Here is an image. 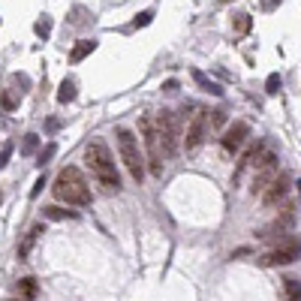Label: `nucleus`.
Masks as SVG:
<instances>
[{
  "instance_id": "5",
  "label": "nucleus",
  "mask_w": 301,
  "mask_h": 301,
  "mask_svg": "<svg viewBox=\"0 0 301 301\" xmlns=\"http://www.w3.org/2000/svg\"><path fill=\"white\" fill-rule=\"evenodd\" d=\"M154 127H157V136H160V145H163V157H175V154H178V148H181V133H178L175 115H172L169 109L157 112Z\"/></svg>"
},
{
  "instance_id": "33",
  "label": "nucleus",
  "mask_w": 301,
  "mask_h": 301,
  "mask_svg": "<svg viewBox=\"0 0 301 301\" xmlns=\"http://www.w3.org/2000/svg\"><path fill=\"white\" fill-rule=\"evenodd\" d=\"M9 301H15V298H9ZM18 301H21V298H18Z\"/></svg>"
},
{
  "instance_id": "27",
  "label": "nucleus",
  "mask_w": 301,
  "mask_h": 301,
  "mask_svg": "<svg viewBox=\"0 0 301 301\" xmlns=\"http://www.w3.org/2000/svg\"><path fill=\"white\" fill-rule=\"evenodd\" d=\"M163 90H166V93H175V90H178V81H175V78H169V81L163 84Z\"/></svg>"
},
{
  "instance_id": "1",
  "label": "nucleus",
  "mask_w": 301,
  "mask_h": 301,
  "mask_svg": "<svg viewBox=\"0 0 301 301\" xmlns=\"http://www.w3.org/2000/svg\"><path fill=\"white\" fill-rule=\"evenodd\" d=\"M51 193H54V199H57V202H63V205H75V208H87V205L93 202L90 187H87L84 175H81L75 166H66V169H60V172H57Z\"/></svg>"
},
{
  "instance_id": "21",
  "label": "nucleus",
  "mask_w": 301,
  "mask_h": 301,
  "mask_svg": "<svg viewBox=\"0 0 301 301\" xmlns=\"http://www.w3.org/2000/svg\"><path fill=\"white\" fill-rule=\"evenodd\" d=\"M33 30H36V36H48V33H51V18H48V15H42V21H36V24H33Z\"/></svg>"
},
{
  "instance_id": "23",
  "label": "nucleus",
  "mask_w": 301,
  "mask_h": 301,
  "mask_svg": "<svg viewBox=\"0 0 301 301\" xmlns=\"http://www.w3.org/2000/svg\"><path fill=\"white\" fill-rule=\"evenodd\" d=\"M265 90H268V93H277V90H280V72H271V75H268Z\"/></svg>"
},
{
  "instance_id": "13",
  "label": "nucleus",
  "mask_w": 301,
  "mask_h": 301,
  "mask_svg": "<svg viewBox=\"0 0 301 301\" xmlns=\"http://www.w3.org/2000/svg\"><path fill=\"white\" fill-rule=\"evenodd\" d=\"M93 48H96V39H78V42L72 45V51H69V60H72V63H81L87 54H93Z\"/></svg>"
},
{
  "instance_id": "7",
  "label": "nucleus",
  "mask_w": 301,
  "mask_h": 301,
  "mask_svg": "<svg viewBox=\"0 0 301 301\" xmlns=\"http://www.w3.org/2000/svg\"><path fill=\"white\" fill-rule=\"evenodd\" d=\"M298 259H301V241L289 235V238H286V241H280L274 250L262 253V256H259V265L274 268V265H292V262H298Z\"/></svg>"
},
{
  "instance_id": "22",
  "label": "nucleus",
  "mask_w": 301,
  "mask_h": 301,
  "mask_svg": "<svg viewBox=\"0 0 301 301\" xmlns=\"http://www.w3.org/2000/svg\"><path fill=\"white\" fill-rule=\"evenodd\" d=\"M286 298L301 301V280H286Z\"/></svg>"
},
{
  "instance_id": "16",
  "label": "nucleus",
  "mask_w": 301,
  "mask_h": 301,
  "mask_svg": "<svg viewBox=\"0 0 301 301\" xmlns=\"http://www.w3.org/2000/svg\"><path fill=\"white\" fill-rule=\"evenodd\" d=\"M18 292H21V298H24V301H30V298H36L39 286H36L33 277H24V280H18Z\"/></svg>"
},
{
  "instance_id": "25",
  "label": "nucleus",
  "mask_w": 301,
  "mask_h": 301,
  "mask_svg": "<svg viewBox=\"0 0 301 301\" xmlns=\"http://www.w3.org/2000/svg\"><path fill=\"white\" fill-rule=\"evenodd\" d=\"M42 187H45V178H42V175H39V178H36V184H33V190H30V199H36V196H39V190H42Z\"/></svg>"
},
{
  "instance_id": "31",
  "label": "nucleus",
  "mask_w": 301,
  "mask_h": 301,
  "mask_svg": "<svg viewBox=\"0 0 301 301\" xmlns=\"http://www.w3.org/2000/svg\"><path fill=\"white\" fill-rule=\"evenodd\" d=\"M298 193H301V181H298Z\"/></svg>"
},
{
  "instance_id": "26",
  "label": "nucleus",
  "mask_w": 301,
  "mask_h": 301,
  "mask_svg": "<svg viewBox=\"0 0 301 301\" xmlns=\"http://www.w3.org/2000/svg\"><path fill=\"white\" fill-rule=\"evenodd\" d=\"M12 81H15V84H21V87H30V78H27V75H18V72H15V75H12Z\"/></svg>"
},
{
  "instance_id": "3",
  "label": "nucleus",
  "mask_w": 301,
  "mask_h": 301,
  "mask_svg": "<svg viewBox=\"0 0 301 301\" xmlns=\"http://www.w3.org/2000/svg\"><path fill=\"white\" fill-rule=\"evenodd\" d=\"M115 142H118V154H121V163L127 166L130 178H133L136 184H142V178H145V157H142V148H139L136 133L127 130V127H118V130H115Z\"/></svg>"
},
{
  "instance_id": "18",
  "label": "nucleus",
  "mask_w": 301,
  "mask_h": 301,
  "mask_svg": "<svg viewBox=\"0 0 301 301\" xmlns=\"http://www.w3.org/2000/svg\"><path fill=\"white\" fill-rule=\"evenodd\" d=\"M36 148H39V136H36V133H27V136H24V145H21V154H33Z\"/></svg>"
},
{
  "instance_id": "28",
  "label": "nucleus",
  "mask_w": 301,
  "mask_h": 301,
  "mask_svg": "<svg viewBox=\"0 0 301 301\" xmlns=\"http://www.w3.org/2000/svg\"><path fill=\"white\" fill-rule=\"evenodd\" d=\"M3 109H15V99L9 93H3Z\"/></svg>"
},
{
  "instance_id": "12",
  "label": "nucleus",
  "mask_w": 301,
  "mask_h": 301,
  "mask_svg": "<svg viewBox=\"0 0 301 301\" xmlns=\"http://www.w3.org/2000/svg\"><path fill=\"white\" fill-rule=\"evenodd\" d=\"M42 235V223H36V226H30V232L24 235V241H21V247H18V262H24L27 256H30V250H33V244H36V238Z\"/></svg>"
},
{
  "instance_id": "30",
  "label": "nucleus",
  "mask_w": 301,
  "mask_h": 301,
  "mask_svg": "<svg viewBox=\"0 0 301 301\" xmlns=\"http://www.w3.org/2000/svg\"><path fill=\"white\" fill-rule=\"evenodd\" d=\"M283 301H298V298H283Z\"/></svg>"
},
{
  "instance_id": "11",
  "label": "nucleus",
  "mask_w": 301,
  "mask_h": 301,
  "mask_svg": "<svg viewBox=\"0 0 301 301\" xmlns=\"http://www.w3.org/2000/svg\"><path fill=\"white\" fill-rule=\"evenodd\" d=\"M262 151H265V145H262V142H256V145H250V148L241 154V160H238V166H235V172H232V184H238V181H241L244 169H247V166H253V163H256V157H259Z\"/></svg>"
},
{
  "instance_id": "24",
  "label": "nucleus",
  "mask_w": 301,
  "mask_h": 301,
  "mask_svg": "<svg viewBox=\"0 0 301 301\" xmlns=\"http://www.w3.org/2000/svg\"><path fill=\"white\" fill-rule=\"evenodd\" d=\"M151 18H154V12L148 9V12H139L136 15V27H145V24H151Z\"/></svg>"
},
{
  "instance_id": "20",
  "label": "nucleus",
  "mask_w": 301,
  "mask_h": 301,
  "mask_svg": "<svg viewBox=\"0 0 301 301\" xmlns=\"http://www.w3.org/2000/svg\"><path fill=\"white\" fill-rule=\"evenodd\" d=\"M250 27H253V18H250V15H235V30H238V33H247Z\"/></svg>"
},
{
  "instance_id": "9",
  "label": "nucleus",
  "mask_w": 301,
  "mask_h": 301,
  "mask_svg": "<svg viewBox=\"0 0 301 301\" xmlns=\"http://www.w3.org/2000/svg\"><path fill=\"white\" fill-rule=\"evenodd\" d=\"M205 130H208V112L196 109V115H190V121H187V136H184V145H187V151H196V148L202 145V139H205Z\"/></svg>"
},
{
  "instance_id": "15",
  "label": "nucleus",
  "mask_w": 301,
  "mask_h": 301,
  "mask_svg": "<svg viewBox=\"0 0 301 301\" xmlns=\"http://www.w3.org/2000/svg\"><path fill=\"white\" fill-rule=\"evenodd\" d=\"M57 99H60L63 106L75 99V81H72V78H63V81H60V90H57Z\"/></svg>"
},
{
  "instance_id": "4",
  "label": "nucleus",
  "mask_w": 301,
  "mask_h": 301,
  "mask_svg": "<svg viewBox=\"0 0 301 301\" xmlns=\"http://www.w3.org/2000/svg\"><path fill=\"white\" fill-rule=\"evenodd\" d=\"M139 133H142V145L148 151V169H151L154 178H160L163 175V145H160V136H157V127H154L151 115L139 118Z\"/></svg>"
},
{
  "instance_id": "14",
  "label": "nucleus",
  "mask_w": 301,
  "mask_h": 301,
  "mask_svg": "<svg viewBox=\"0 0 301 301\" xmlns=\"http://www.w3.org/2000/svg\"><path fill=\"white\" fill-rule=\"evenodd\" d=\"M42 217H45V220H75L78 214H75V211H66V208H60V205H48V208H42Z\"/></svg>"
},
{
  "instance_id": "17",
  "label": "nucleus",
  "mask_w": 301,
  "mask_h": 301,
  "mask_svg": "<svg viewBox=\"0 0 301 301\" xmlns=\"http://www.w3.org/2000/svg\"><path fill=\"white\" fill-rule=\"evenodd\" d=\"M193 78H196V81H199V84H202L205 90H211V93H223V90H220V84H214V81H208V78H205V75H202L199 69H193Z\"/></svg>"
},
{
  "instance_id": "6",
  "label": "nucleus",
  "mask_w": 301,
  "mask_h": 301,
  "mask_svg": "<svg viewBox=\"0 0 301 301\" xmlns=\"http://www.w3.org/2000/svg\"><path fill=\"white\" fill-rule=\"evenodd\" d=\"M280 175V160H277V154L274 151H262L259 157H256V172H253V196H259L274 178Z\"/></svg>"
},
{
  "instance_id": "29",
  "label": "nucleus",
  "mask_w": 301,
  "mask_h": 301,
  "mask_svg": "<svg viewBox=\"0 0 301 301\" xmlns=\"http://www.w3.org/2000/svg\"><path fill=\"white\" fill-rule=\"evenodd\" d=\"M262 6H265V9H274V6H277V0H265Z\"/></svg>"
},
{
  "instance_id": "10",
  "label": "nucleus",
  "mask_w": 301,
  "mask_h": 301,
  "mask_svg": "<svg viewBox=\"0 0 301 301\" xmlns=\"http://www.w3.org/2000/svg\"><path fill=\"white\" fill-rule=\"evenodd\" d=\"M286 193H289V178H286V172H280V175L262 190V205H265V208H274V205H280V202L286 199Z\"/></svg>"
},
{
  "instance_id": "32",
  "label": "nucleus",
  "mask_w": 301,
  "mask_h": 301,
  "mask_svg": "<svg viewBox=\"0 0 301 301\" xmlns=\"http://www.w3.org/2000/svg\"><path fill=\"white\" fill-rule=\"evenodd\" d=\"M0 202H3V193H0Z\"/></svg>"
},
{
  "instance_id": "8",
  "label": "nucleus",
  "mask_w": 301,
  "mask_h": 301,
  "mask_svg": "<svg viewBox=\"0 0 301 301\" xmlns=\"http://www.w3.org/2000/svg\"><path fill=\"white\" fill-rule=\"evenodd\" d=\"M247 136H250V124H247V121H235V124H229V130H226L223 139H220L223 154H235V151H241L244 142H247Z\"/></svg>"
},
{
  "instance_id": "2",
  "label": "nucleus",
  "mask_w": 301,
  "mask_h": 301,
  "mask_svg": "<svg viewBox=\"0 0 301 301\" xmlns=\"http://www.w3.org/2000/svg\"><path fill=\"white\" fill-rule=\"evenodd\" d=\"M84 163L93 172V178L106 187V190H121V175L115 169V157L109 151V145L103 139H90L84 148Z\"/></svg>"
},
{
  "instance_id": "19",
  "label": "nucleus",
  "mask_w": 301,
  "mask_h": 301,
  "mask_svg": "<svg viewBox=\"0 0 301 301\" xmlns=\"http://www.w3.org/2000/svg\"><path fill=\"white\" fill-rule=\"evenodd\" d=\"M54 154H57V145H54V142H48V145H45V148L39 151V169H42V166H45V163H48V160H51Z\"/></svg>"
}]
</instances>
